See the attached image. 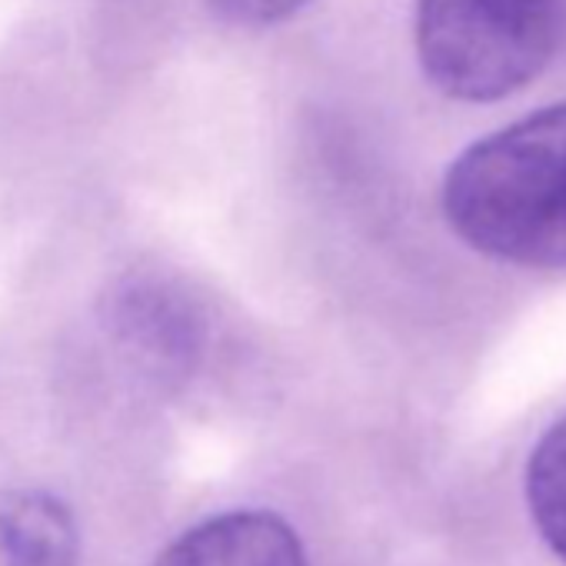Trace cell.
Returning <instances> with one entry per match:
<instances>
[{
  "label": "cell",
  "instance_id": "3",
  "mask_svg": "<svg viewBox=\"0 0 566 566\" xmlns=\"http://www.w3.org/2000/svg\"><path fill=\"white\" fill-rule=\"evenodd\" d=\"M104 324L117 347L154 377H184L203 350V317L177 287L127 276L104 301Z\"/></svg>",
  "mask_w": 566,
  "mask_h": 566
},
{
  "label": "cell",
  "instance_id": "5",
  "mask_svg": "<svg viewBox=\"0 0 566 566\" xmlns=\"http://www.w3.org/2000/svg\"><path fill=\"white\" fill-rule=\"evenodd\" d=\"M0 566H81L71 506L48 490H0Z\"/></svg>",
  "mask_w": 566,
  "mask_h": 566
},
{
  "label": "cell",
  "instance_id": "4",
  "mask_svg": "<svg viewBox=\"0 0 566 566\" xmlns=\"http://www.w3.org/2000/svg\"><path fill=\"white\" fill-rule=\"evenodd\" d=\"M154 566H311V559L280 513L230 510L184 530Z\"/></svg>",
  "mask_w": 566,
  "mask_h": 566
},
{
  "label": "cell",
  "instance_id": "7",
  "mask_svg": "<svg viewBox=\"0 0 566 566\" xmlns=\"http://www.w3.org/2000/svg\"><path fill=\"white\" fill-rule=\"evenodd\" d=\"M210 11L237 28H270L304 11L311 0H207Z\"/></svg>",
  "mask_w": 566,
  "mask_h": 566
},
{
  "label": "cell",
  "instance_id": "2",
  "mask_svg": "<svg viewBox=\"0 0 566 566\" xmlns=\"http://www.w3.org/2000/svg\"><path fill=\"white\" fill-rule=\"evenodd\" d=\"M566 0H417V57L427 81L463 104L523 91L553 61Z\"/></svg>",
  "mask_w": 566,
  "mask_h": 566
},
{
  "label": "cell",
  "instance_id": "6",
  "mask_svg": "<svg viewBox=\"0 0 566 566\" xmlns=\"http://www.w3.org/2000/svg\"><path fill=\"white\" fill-rule=\"evenodd\" d=\"M523 486L539 539L566 563V413L536 440Z\"/></svg>",
  "mask_w": 566,
  "mask_h": 566
},
{
  "label": "cell",
  "instance_id": "1",
  "mask_svg": "<svg viewBox=\"0 0 566 566\" xmlns=\"http://www.w3.org/2000/svg\"><path fill=\"white\" fill-rule=\"evenodd\" d=\"M440 207L483 256L566 266V101L470 144L443 177Z\"/></svg>",
  "mask_w": 566,
  "mask_h": 566
}]
</instances>
